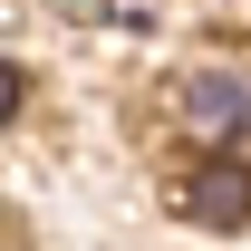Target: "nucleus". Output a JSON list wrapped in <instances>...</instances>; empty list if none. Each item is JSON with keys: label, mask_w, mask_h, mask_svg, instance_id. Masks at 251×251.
<instances>
[{"label": "nucleus", "mask_w": 251, "mask_h": 251, "mask_svg": "<svg viewBox=\"0 0 251 251\" xmlns=\"http://www.w3.org/2000/svg\"><path fill=\"white\" fill-rule=\"evenodd\" d=\"M174 116H184L193 145H232V135H251V97L213 68H193V77H174Z\"/></svg>", "instance_id": "nucleus-1"}, {"label": "nucleus", "mask_w": 251, "mask_h": 251, "mask_svg": "<svg viewBox=\"0 0 251 251\" xmlns=\"http://www.w3.org/2000/svg\"><path fill=\"white\" fill-rule=\"evenodd\" d=\"M174 213L184 222H251V164H193L184 184H174Z\"/></svg>", "instance_id": "nucleus-2"}, {"label": "nucleus", "mask_w": 251, "mask_h": 251, "mask_svg": "<svg viewBox=\"0 0 251 251\" xmlns=\"http://www.w3.org/2000/svg\"><path fill=\"white\" fill-rule=\"evenodd\" d=\"M20 97H29V77H20V68H10V58H0V126H10V116H20Z\"/></svg>", "instance_id": "nucleus-3"}]
</instances>
